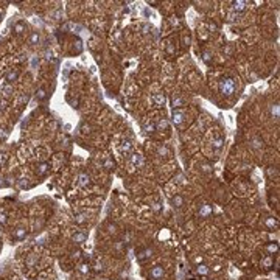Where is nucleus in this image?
<instances>
[{"label":"nucleus","instance_id":"nucleus-1","mask_svg":"<svg viewBox=\"0 0 280 280\" xmlns=\"http://www.w3.org/2000/svg\"><path fill=\"white\" fill-rule=\"evenodd\" d=\"M237 90V83L234 78H223L220 81V92L224 95V97H230L234 95Z\"/></svg>","mask_w":280,"mask_h":280},{"label":"nucleus","instance_id":"nucleus-2","mask_svg":"<svg viewBox=\"0 0 280 280\" xmlns=\"http://www.w3.org/2000/svg\"><path fill=\"white\" fill-rule=\"evenodd\" d=\"M163 274H165V271H163L162 266H153L151 271H149V277H151L153 280H159V279H162Z\"/></svg>","mask_w":280,"mask_h":280},{"label":"nucleus","instance_id":"nucleus-3","mask_svg":"<svg viewBox=\"0 0 280 280\" xmlns=\"http://www.w3.org/2000/svg\"><path fill=\"white\" fill-rule=\"evenodd\" d=\"M151 257H153V249L146 248V249H142L137 254V260L139 262H145V260H148V258H151Z\"/></svg>","mask_w":280,"mask_h":280},{"label":"nucleus","instance_id":"nucleus-4","mask_svg":"<svg viewBox=\"0 0 280 280\" xmlns=\"http://www.w3.org/2000/svg\"><path fill=\"white\" fill-rule=\"evenodd\" d=\"M72 240H73V243L81 244V243H84L87 240V234H86V232H75V235L72 237Z\"/></svg>","mask_w":280,"mask_h":280},{"label":"nucleus","instance_id":"nucleus-5","mask_svg":"<svg viewBox=\"0 0 280 280\" xmlns=\"http://www.w3.org/2000/svg\"><path fill=\"white\" fill-rule=\"evenodd\" d=\"M171 121H173V125H176V126L182 125V121H184V114H182V112H179V111H173Z\"/></svg>","mask_w":280,"mask_h":280},{"label":"nucleus","instance_id":"nucleus-6","mask_svg":"<svg viewBox=\"0 0 280 280\" xmlns=\"http://www.w3.org/2000/svg\"><path fill=\"white\" fill-rule=\"evenodd\" d=\"M131 162L134 163L135 167H142L143 163H145V159H143V156H142L140 153H134V154L131 156Z\"/></svg>","mask_w":280,"mask_h":280},{"label":"nucleus","instance_id":"nucleus-7","mask_svg":"<svg viewBox=\"0 0 280 280\" xmlns=\"http://www.w3.org/2000/svg\"><path fill=\"white\" fill-rule=\"evenodd\" d=\"M78 184L79 185H83V187H86V185H89L90 184V176H89L87 173H79L78 174Z\"/></svg>","mask_w":280,"mask_h":280},{"label":"nucleus","instance_id":"nucleus-8","mask_svg":"<svg viewBox=\"0 0 280 280\" xmlns=\"http://www.w3.org/2000/svg\"><path fill=\"white\" fill-rule=\"evenodd\" d=\"M209 215H212V206L210 204H202L199 207V216L201 218H207Z\"/></svg>","mask_w":280,"mask_h":280},{"label":"nucleus","instance_id":"nucleus-9","mask_svg":"<svg viewBox=\"0 0 280 280\" xmlns=\"http://www.w3.org/2000/svg\"><path fill=\"white\" fill-rule=\"evenodd\" d=\"M153 100H154V103L157 104V106H163V104L167 103L165 93H154L153 95Z\"/></svg>","mask_w":280,"mask_h":280},{"label":"nucleus","instance_id":"nucleus-10","mask_svg":"<svg viewBox=\"0 0 280 280\" xmlns=\"http://www.w3.org/2000/svg\"><path fill=\"white\" fill-rule=\"evenodd\" d=\"M171 204H173V207L181 209V207L184 206V198H182L181 195H174V196L171 198Z\"/></svg>","mask_w":280,"mask_h":280},{"label":"nucleus","instance_id":"nucleus-11","mask_svg":"<svg viewBox=\"0 0 280 280\" xmlns=\"http://www.w3.org/2000/svg\"><path fill=\"white\" fill-rule=\"evenodd\" d=\"M26 237V229L25 227H17L14 230V240H24V238Z\"/></svg>","mask_w":280,"mask_h":280},{"label":"nucleus","instance_id":"nucleus-12","mask_svg":"<svg viewBox=\"0 0 280 280\" xmlns=\"http://www.w3.org/2000/svg\"><path fill=\"white\" fill-rule=\"evenodd\" d=\"M49 170H50V163L49 162H42V163H39V165H37V174L39 176H44Z\"/></svg>","mask_w":280,"mask_h":280},{"label":"nucleus","instance_id":"nucleus-13","mask_svg":"<svg viewBox=\"0 0 280 280\" xmlns=\"http://www.w3.org/2000/svg\"><path fill=\"white\" fill-rule=\"evenodd\" d=\"M234 5V11H237V12H241V11H244L246 10V2H243V0H237V2H234L232 3Z\"/></svg>","mask_w":280,"mask_h":280},{"label":"nucleus","instance_id":"nucleus-14","mask_svg":"<svg viewBox=\"0 0 280 280\" xmlns=\"http://www.w3.org/2000/svg\"><path fill=\"white\" fill-rule=\"evenodd\" d=\"M120 149H121V151L123 153H129V151H131V149H132V143H131V140H123L121 142V146H120Z\"/></svg>","mask_w":280,"mask_h":280},{"label":"nucleus","instance_id":"nucleus-15","mask_svg":"<svg viewBox=\"0 0 280 280\" xmlns=\"http://www.w3.org/2000/svg\"><path fill=\"white\" fill-rule=\"evenodd\" d=\"M36 98L39 101H44L47 98V89L45 87H39L37 90H36Z\"/></svg>","mask_w":280,"mask_h":280},{"label":"nucleus","instance_id":"nucleus-16","mask_svg":"<svg viewBox=\"0 0 280 280\" xmlns=\"http://www.w3.org/2000/svg\"><path fill=\"white\" fill-rule=\"evenodd\" d=\"M165 129H168V121L160 118L157 123H156V131H165Z\"/></svg>","mask_w":280,"mask_h":280},{"label":"nucleus","instance_id":"nucleus-17","mask_svg":"<svg viewBox=\"0 0 280 280\" xmlns=\"http://www.w3.org/2000/svg\"><path fill=\"white\" fill-rule=\"evenodd\" d=\"M39 40H40V35H39L37 31H33L31 35H30V44L36 45V44H39Z\"/></svg>","mask_w":280,"mask_h":280},{"label":"nucleus","instance_id":"nucleus-18","mask_svg":"<svg viewBox=\"0 0 280 280\" xmlns=\"http://www.w3.org/2000/svg\"><path fill=\"white\" fill-rule=\"evenodd\" d=\"M157 154L160 156V157H168V156H170V149H168L165 145H162V146H159V149H157Z\"/></svg>","mask_w":280,"mask_h":280},{"label":"nucleus","instance_id":"nucleus-19","mask_svg":"<svg viewBox=\"0 0 280 280\" xmlns=\"http://www.w3.org/2000/svg\"><path fill=\"white\" fill-rule=\"evenodd\" d=\"M14 31L17 33V35H22V33L25 31V22H16L14 24Z\"/></svg>","mask_w":280,"mask_h":280},{"label":"nucleus","instance_id":"nucleus-20","mask_svg":"<svg viewBox=\"0 0 280 280\" xmlns=\"http://www.w3.org/2000/svg\"><path fill=\"white\" fill-rule=\"evenodd\" d=\"M171 104H173V109H176V107H181V106H184V100H182L181 97H173V100H171Z\"/></svg>","mask_w":280,"mask_h":280},{"label":"nucleus","instance_id":"nucleus-21","mask_svg":"<svg viewBox=\"0 0 280 280\" xmlns=\"http://www.w3.org/2000/svg\"><path fill=\"white\" fill-rule=\"evenodd\" d=\"M17 76H19L17 70H11L8 75H6V81H8V83H12V81H16V79H17Z\"/></svg>","mask_w":280,"mask_h":280},{"label":"nucleus","instance_id":"nucleus-22","mask_svg":"<svg viewBox=\"0 0 280 280\" xmlns=\"http://www.w3.org/2000/svg\"><path fill=\"white\" fill-rule=\"evenodd\" d=\"M263 146V140L260 137H254L252 139V148H255V149H260Z\"/></svg>","mask_w":280,"mask_h":280},{"label":"nucleus","instance_id":"nucleus-23","mask_svg":"<svg viewBox=\"0 0 280 280\" xmlns=\"http://www.w3.org/2000/svg\"><path fill=\"white\" fill-rule=\"evenodd\" d=\"M196 271H198V274H201V276H207L209 274V268H207L206 265H199L196 268Z\"/></svg>","mask_w":280,"mask_h":280},{"label":"nucleus","instance_id":"nucleus-24","mask_svg":"<svg viewBox=\"0 0 280 280\" xmlns=\"http://www.w3.org/2000/svg\"><path fill=\"white\" fill-rule=\"evenodd\" d=\"M277 249H279L277 243H269L268 246H266V251H268L269 254H276V252H277Z\"/></svg>","mask_w":280,"mask_h":280},{"label":"nucleus","instance_id":"nucleus-25","mask_svg":"<svg viewBox=\"0 0 280 280\" xmlns=\"http://www.w3.org/2000/svg\"><path fill=\"white\" fill-rule=\"evenodd\" d=\"M75 221H76L78 224H84V223L87 221V216H86L84 213H78L76 216H75Z\"/></svg>","mask_w":280,"mask_h":280},{"label":"nucleus","instance_id":"nucleus-26","mask_svg":"<svg viewBox=\"0 0 280 280\" xmlns=\"http://www.w3.org/2000/svg\"><path fill=\"white\" fill-rule=\"evenodd\" d=\"M223 143H224L223 139H215L213 142H212V146H213L215 149H220V148L223 146Z\"/></svg>","mask_w":280,"mask_h":280},{"label":"nucleus","instance_id":"nucleus-27","mask_svg":"<svg viewBox=\"0 0 280 280\" xmlns=\"http://www.w3.org/2000/svg\"><path fill=\"white\" fill-rule=\"evenodd\" d=\"M143 129H145L146 132H154L156 131V125H153V123H145V125H143Z\"/></svg>","mask_w":280,"mask_h":280},{"label":"nucleus","instance_id":"nucleus-28","mask_svg":"<svg viewBox=\"0 0 280 280\" xmlns=\"http://www.w3.org/2000/svg\"><path fill=\"white\" fill-rule=\"evenodd\" d=\"M190 42H192V37H190V35H184V36H182V45H184V47H188Z\"/></svg>","mask_w":280,"mask_h":280},{"label":"nucleus","instance_id":"nucleus-29","mask_svg":"<svg viewBox=\"0 0 280 280\" xmlns=\"http://www.w3.org/2000/svg\"><path fill=\"white\" fill-rule=\"evenodd\" d=\"M271 114H272V117L274 118H279V104L276 103V104H272V107H271Z\"/></svg>","mask_w":280,"mask_h":280},{"label":"nucleus","instance_id":"nucleus-30","mask_svg":"<svg viewBox=\"0 0 280 280\" xmlns=\"http://www.w3.org/2000/svg\"><path fill=\"white\" fill-rule=\"evenodd\" d=\"M36 260H37V255H31V257H28V258H26V266H33V265H35L36 263Z\"/></svg>","mask_w":280,"mask_h":280},{"label":"nucleus","instance_id":"nucleus-31","mask_svg":"<svg viewBox=\"0 0 280 280\" xmlns=\"http://www.w3.org/2000/svg\"><path fill=\"white\" fill-rule=\"evenodd\" d=\"M263 265L266 266V268H271V266H272V257H271V255L265 257V258H263Z\"/></svg>","mask_w":280,"mask_h":280},{"label":"nucleus","instance_id":"nucleus-32","mask_svg":"<svg viewBox=\"0 0 280 280\" xmlns=\"http://www.w3.org/2000/svg\"><path fill=\"white\" fill-rule=\"evenodd\" d=\"M266 226H268V227H276L277 226V221L272 220V218H268V220H266Z\"/></svg>","mask_w":280,"mask_h":280},{"label":"nucleus","instance_id":"nucleus-33","mask_svg":"<svg viewBox=\"0 0 280 280\" xmlns=\"http://www.w3.org/2000/svg\"><path fill=\"white\" fill-rule=\"evenodd\" d=\"M11 92H12V87H11L10 84H8V86H5V89H3V93L6 95V97H10Z\"/></svg>","mask_w":280,"mask_h":280},{"label":"nucleus","instance_id":"nucleus-34","mask_svg":"<svg viewBox=\"0 0 280 280\" xmlns=\"http://www.w3.org/2000/svg\"><path fill=\"white\" fill-rule=\"evenodd\" d=\"M202 59L206 61V62H210V59H212V54H210L209 51H204V54H202Z\"/></svg>","mask_w":280,"mask_h":280},{"label":"nucleus","instance_id":"nucleus-35","mask_svg":"<svg viewBox=\"0 0 280 280\" xmlns=\"http://www.w3.org/2000/svg\"><path fill=\"white\" fill-rule=\"evenodd\" d=\"M5 224H6V215L0 213V226H5Z\"/></svg>","mask_w":280,"mask_h":280},{"label":"nucleus","instance_id":"nucleus-36","mask_svg":"<svg viewBox=\"0 0 280 280\" xmlns=\"http://www.w3.org/2000/svg\"><path fill=\"white\" fill-rule=\"evenodd\" d=\"M160 209H162L160 202H154V204H153V210H154V212H160Z\"/></svg>","mask_w":280,"mask_h":280},{"label":"nucleus","instance_id":"nucleus-37","mask_svg":"<svg viewBox=\"0 0 280 280\" xmlns=\"http://www.w3.org/2000/svg\"><path fill=\"white\" fill-rule=\"evenodd\" d=\"M202 171H204V173H210V171H212L210 165H207V163H204V165H202Z\"/></svg>","mask_w":280,"mask_h":280},{"label":"nucleus","instance_id":"nucleus-38","mask_svg":"<svg viewBox=\"0 0 280 280\" xmlns=\"http://www.w3.org/2000/svg\"><path fill=\"white\" fill-rule=\"evenodd\" d=\"M72 254H73V258H78V257L81 255V251H79V249H76V251H73Z\"/></svg>","mask_w":280,"mask_h":280},{"label":"nucleus","instance_id":"nucleus-39","mask_svg":"<svg viewBox=\"0 0 280 280\" xmlns=\"http://www.w3.org/2000/svg\"><path fill=\"white\" fill-rule=\"evenodd\" d=\"M79 271H81V272H87V271H89V266H87V265H83V266L79 268Z\"/></svg>","mask_w":280,"mask_h":280},{"label":"nucleus","instance_id":"nucleus-40","mask_svg":"<svg viewBox=\"0 0 280 280\" xmlns=\"http://www.w3.org/2000/svg\"><path fill=\"white\" fill-rule=\"evenodd\" d=\"M104 165H106V167H114V162H112V160H106Z\"/></svg>","mask_w":280,"mask_h":280},{"label":"nucleus","instance_id":"nucleus-41","mask_svg":"<svg viewBox=\"0 0 280 280\" xmlns=\"http://www.w3.org/2000/svg\"><path fill=\"white\" fill-rule=\"evenodd\" d=\"M277 171L274 170V171H272V168H268V176H272V174H276Z\"/></svg>","mask_w":280,"mask_h":280},{"label":"nucleus","instance_id":"nucleus-42","mask_svg":"<svg viewBox=\"0 0 280 280\" xmlns=\"http://www.w3.org/2000/svg\"><path fill=\"white\" fill-rule=\"evenodd\" d=\"M209 26H210V30H213V31H215V30H218V26H216V24H210Z\"/></svg>","mask_w":280,"mask_h":280},{"label":"nucleus","instance_id":"nucleus-43","mask_svg":"<svg viewBox=\"0 0 280 280\" xmlns=\"http://www.w3.org/2000/svg\"><path fill=\"white\" fill-rule=\"evenodd\" d=\"M3 181H5V177L0 176V187H5V182H3Z\"/></svg>","mask_w":280,"mask_h":280},{"label":"nucleus","instance_id":"nucleus-44","mask_svg":"<svg viewBox=\"0 0 280 280\" xmlns=\"http://www.w3.org/2000/svg\"><path fill=\"white\" fill-rule=\"evenodd\" d=\"M0 20H2V11H0Z\"/></svg>","mask_w":280,"mask_h":280}]
</instances>
